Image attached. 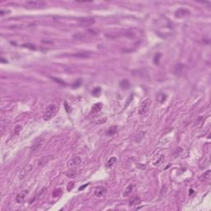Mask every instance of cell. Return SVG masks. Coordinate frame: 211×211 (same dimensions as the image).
I'll list each match as a JSON object with an SVG mask.
<instances>
[{"instance_id":"obj_1","label":"cell","mask_w":211,"mask_h":211,"mask_svg":"<svg viewBox=\"0 0 211 211\" xmlns=\"http://www.w3.org/2000/svg\"><path fill=\"white\" fill-rule=\"evenodd\" d=\"M57 111H58V106L56 104H50L45 109L44 115H43V118H44L45 120H50L51 118H53L57 114Z\"/></svg>"},{"instance_id":"obj_2","label":"cell","mask_w":211,"mask_h":211,"mask_svg":"<svg viewBox=\"0 0 211 211\" xmlns=\"http://www.w3.org/2000/svg\"><path fill=\"white\" fill-rule=\"evenodd\" d=\"M82 164V158L80 156H74L68 163V169H76L78 167Z\"/></svg>"},{"instance_id":"obj_3","label":"cell","mask_w":211,"mask_h":211,"mask_svg":"<svg viewBox=\"0 0 211 211\" xmlns=\"http://www.w3.org/2000/svg\"><path fill=\"white\" fill-rule=\"evenodd\" d=\"M150 105H151V100L149 98H147V99L144 100L142 103L140 104L139 108H138V114L141 115L146 114L149 111Z\"/></svg>"},{"instance_id":"obj_4","label":"cell","mask_w":211,"mask_h":211,"mask_svg":"<svg viewBox=\"0 0 211 211\" xmlns=\"http://www.w3.org/2000/svg\"><path fill=\"white\" fill-rule=\"evenodd\" d=\"M33 169V164L32 163H28L27 165H26L22 169V171L20 172L19 174V179L20 180H23L31 172V170Z\"/></svg>"},{"instance_id":"obj_5","label":"cell","mask_w":211,"mask_h":211,"mask_svg":"<svg viewBox=\"0 0 211 211\" xmlns=\"http://www.w3.org/2000/svg\"><path fill=\"white\" fill-rule=\"evenodd\" d=\"M79 24L82 27H90L95 23V19L92 17H83L79 19Z\"/></svg>"},{"instance_id":"obj_6","label":"cell","mask_w":211,"mask_h":211,"mask_svg":"<svg viewBox=\"0 0 211 211\" xmlns=\"http://www.w3.org/2000/svg\"><path fill=\"white\" fill-rule=\"evenodd\" d=\"M25 4L28 6V7H46L47 4L45 2L39 1V0H31V1H27L25 3Z\"/></svg>"},{"instance_id":"obj_7","label":"cell","mask_w":211,"mask_h":211,"mask_svg":"<svg viewBox=\"0 0 211 211\" xmlns=\"http://www.w3.org/2000/svg\"><path fill=\"white\" fill-rule=\"evenodd\" d=\"M190 14V11L186 8H179L175 12V17L177 18H181L186 16H188Z\"/></svg>"},{"instance_id":"obj_8","label":"cell","mask_w":211,"mask_h":211,"mask_svg":"<svg viewBox=\"0 0 211 211\" xmlns=\"http://www.w3.org/2000/svg\"><path fill=\"white\" fill-rule=\"evenodd\" d=\"M91 52L89 51H80L72 54V56L78 59H88L89 57H91Z\"/></svg>"},{"instance_id":"obj_9","label":"cell","mask_w":211,"mask_h":211,"mask_svg":"<svg viewBox=\"0 0 211 211\" xmlns=\"http://www.w3.org/2000/svg\"><path fill=\"white\" fill-rule=\"evenodd\" d=\"M43 141L44 140H43L41 138H38L36 140H35V142L33 143L32 146L31 147V151L32 153H34V152H36L38 149H40L42 145Z\"/></svg>"},{"instance_id":"obj_10","label":"cell","mask_w":211,"mask_h":211,"mask_svg":"<svg viewBox=\"0 0 211 211\" xmlns=\"http://www.w3.org/2000/svg\"><path fill=\"white\" fill-rule=\"evenodd\" d=\"M27 194H28L27 190H22V191L20 192L19 194L17 195V198H16V200H17V203H22V202L25 200L26 196L27 195Z\"/></svg>"},{"instance_id":"obj_11","label":"cell","mask_w":211,"mask_h":211,"mask_svg":"<svg viewBox=\"0 0 211 211\" xmlns=\"http://www.w3.org/2000/svg\"><path fill=\"white\" fill-rule=\"evenodd\" d=\"M106 190L105 187L103 186H98L95 190V195L97 196V197H101V196H102L103 195H105L106 193Z\"/></svg>"},{"instance_id":"obj_12","label":"cell","mask_w":211,"mask_h":211,"mask_svg":"<svg viewBox=\"0 0 211 211\" xmlns=\"http://www.w3.org/2000/svg\"><path fill=\"white\" fill-rule=\"evenodd\" d=\"M53 158H54V156H52V155L46 156V157H43V158H41L40 159L39 163H38V165H39V166H43V165H45V164H46L49 161H50L51 159H53Z\"/></svg>"},{"instance_id":"obj_13","label":"cell","mask_w":211,"mask_h":211,"mask_svg":"<svg viewBox=\"0 0 211 211\" xmlns=\"http://www.w3.org/2000/svg\"><path fill=\"white\" fill-rule=\"evenodd\" d=\"M134 188V185H133V184L129 185V186L125 188V191H124V193H123V196H124V197H128V196L132 193Z\"/></svg>"},{"instance_id":"obj_14","label":"cell","mask_w":211,"mask_h":211,"mask_svg":"<svg viewBox=\"0 0 211 211\" xmlns=\"http://www.w3.org/2000/svg\"><path fill=\"white\" fill-rule=\"evenodd\" d=\"M102 109V103H96L92 106V107L91 109L92 113H97V112L101 111V110Z\"/></svg>"},{"instance_id":"obj_15","label":"cell","mask_w":211,"mask_h":211,"mask_svg":"<svg viewBox=\"0 0 211 211\" xmlns=\"http://www.w3.org/2000/svg\"><path fill=\"white\" fill-rule=\"evenodd\" d=\"M120 86L122 89H128L130 87V82L128 79H123L120 81Z\"/></svg>"},{"instance_id":"obj_16","label":"cell","mask_w":211,"mask_h":211,"mask_svg":"<svg viewBox=\"0 0 211 211\" xmlns=\"http://www.w3.org/2000/svg\"><path fill=\"white\" fill-rule=\"evenodd\" d=\"M117 130H118V127L116 125H113V126L110 127V128L108 129L106 134H107L108 135H113L115 134H116Z\"/></svg>"},{"instance_id":"obj_17","label":"cell","mask_w":211,"mask_h":211,"mask_svg":"<svg viewBox=\"0 0 211 211\" xmlns=\"http://www.w3.org/2000/svg\"><path fill=\"white\" fill-rule=\"evenodd\" d=\"M141 203V199L139 197H134L129 201V205H138Z\"/></svg>"},{"instance_id":"obj_18","label":"cell","mask_w":211,"mask_h":211,"mask_svg":"<svg viewBox=\"0 0 211 211\" xmlns=\"http://www.w3.org/2000/svg\"><path fill=\"white\" fill-rule=\"evenodd\" d=\"M77 175L76 169H69V171L67 172V177L69 178H74Z\"/></svg>"},{"instance_id":"obj_19","label":"cell","mask_w":211,"mask_h":211,"mask_svg":"<svg viewBox=\"0 0 211 211\" xmlns=\"http://www.w3.org/2000/svg\"><path fill=\"white\" fill-rule=\"evenodd\" d=\"M115 162H116V158H115V157H112V158H110L109 161L107 162V164H106V166H107L108 167H111L112 165H114Z\"/></svg>"},{"instance_id":"obj_20","label":"cell","mask_w":211,"mask_h":211,"mask_svg":"<svg viewBox=\"0 0 211 211\" xmlns=\"http://www.w3.org/2000/svg\"><path fill=\"white\" fill-rule=\"evenodd\" d=\"M161 56H162L161 53H157V54H155V56L154 58V62L155 64H158V63H159Z\"/></svg>"},{"instance_id":"obj_21","label":"cell","mask_w":211,"mask_h":211,"mask_svg":"<svg viewBox=\"0 0 211 211\" xmlns=\"http://www.w3.org/2000/svg\"><path fill=\"white\" fill-rule=\"evenodd\" d=\"M73 37H74V39H76V40H83V39H84L86 36L83 34H82V33H78L76 35H74Z\"/></svg>"},{"instance_id":"obj_22","label":"cell","mask_w":211,"mask_h":211,"mask_svg":"<svg viewBox=\"0 0 211 211\" xmlns=\"http://www.w3.org/2000/svg\"><path fill=\"white\" fill-rule=\"evenodd\" d=\"M22 46H23V47H26V48H29V49H31V50H36V46H35L33 44H31V43L23 44Z\"/></svg>"},{"instance_id":"obj_23","label":"cell","mask_w":211,"mask_h":211,"mask_svg":"<svg viewBox=\"0 0 211 211\" xmlns=\"http://www.w3.org/2000/svg\"><path fill=\"white\" fill-rule=\"evenodd\" d=\"M166 97H167L166 95H164V94H163V93H161V94L159 95V96L158 97V102H161V103H162V102H163L164 101L166 100Z\"/></svg>"},{"instance_id":"obj_24","label":"cell","mask_w":211,"mask_h":211,"mask_svg":"<svg viewBox=\"0 0 211 211\" xmlns=\"http://www.w3.org/2000/svg\"><path fill=\"white\" fill-rule=\"evenodd\" d=\"M61 192H62L61 189H56L54 191H53L52 195H53V197H58V196H59V195L61 194Z\"/></svg>"},{"instance_id":"obj_25","label":"cell","mask_w":211,"mask_h":211,"mask_svg":"<svg viewBox=\"0 0 211 211\" xmlns=\"http://www.w3.org/2000/svg\"><path fill=\"white\" fill-rule=\"evenodd\" d=\"M100 92H101V88H96L95 89H93V90H92V93L93 94L94 96L97 97V96H99V95H100Z\"/></svg>"},{"instance_id":"obj_26","label":"cell","mask_w":211,"mask_h":211,"mask_svg":"<svg viewBox=\"0 0 211 211\" xmlns=\"http://www.w3.org/2000/svg\"><path fill=\"white\" fill-rule=\"evenodd\" d=\"M64 107H65V110H66V111L68 112V113H70V112L72 111V107L70 106H69V104L67 102H64Z\"/></svg>"},{"instance_id":"obj_27","label":"cell","mask_w":211,"mask_h":211,"mask_svg":"<svg viewBox=\"0 0 211 211\" xmlns=\"http://www.w3.org/2000/svg\"><path fill=\"white\" fill-rule=\"evenodd\" d=\"M81 84H82V79H78V80L76 81V82H75V83H74L73 86H74V88H79V87Z\"/></svg>"},{"instance_id":"obj_28","label":"cell","mask_w":211,"mask_h":211,"mask_svg":"<svg viewBox=\"0 0 211 211\" xmlns=\"http://www.w3.org/2000/svg\"><path fill=\"white\" fill-rule=\"evenodd\" d=\"M52 79H53L54 81H55V82L58 83H60L61 85H66V83L64 82H63V81H61L59 79H56V78H52Z\"/></svg>"},{"instance_id":"obj_29","label":"cell","mask_w":211,"mask_h":211,"mask_svg":"<svg viewBox=\"0 0 211 211\" xmlns=\"http://www.w3.org/2000/svg\"><path fill=\"white\" fill-rule=\"evenodd\" d=\"M22 130V126H20V125H17L16 126V128L15 129H14V132H15V134H18V133Z\"/></svg>"},{"instance_id":"obj_30","label":"cell","mask_w":211,"mask_h":211,"mask_svg":"<svg viewBox=\"0 0 211 211\" xmlns=\"http://www.w3.org/2000/svg\"><path fill=\"white\" fill-rule=\"evenodd\" d=\"M74 181H70V182L68 183V191H70V190L73 189V187H74Z\"/></svg>"},{"instance_id":"obj_31","label":"cell","mask_w":211,"mask_h":211,"mask_svg":"<svg viewBox=\"0 0 211 211\" xmlns=\"http://www.w3.org/2000/svg\"><path fill=\"white\" fill-rule=\"evenodd\" d=\"M88 185H89V183H87V184H85V185H84V186H81V187H80V188L79 189V190H82L83 189H84V188H85V187H87V186H88Z\"/></svg>"},{"instance_id":"obj_32","label":"cell","mask_w":211,"mask_h":211,"mask_svg":"<svg viewBox=\"0 0 211 211\" xmlns=\"http://www.w3.org/2000/svg\"><path fill=\"white\" fill-rule=\"evenodd\" d=\"M5 59H4V58H1V62L2 63H7V60H4Z\"/></svg>"}]
</instances>
